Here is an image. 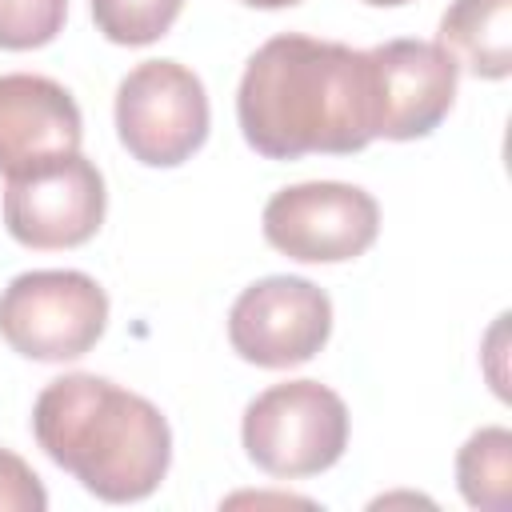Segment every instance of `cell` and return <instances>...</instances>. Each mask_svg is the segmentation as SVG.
<instances>
[{
  "mask_svg": "<svg viewBox=\"0 0 512 512\" xmlns=\"http://www.w3.org/2000/svg\"><path fill=\"white\" fill-rule=\"evenodd\" d=\"M332 332V300L304 276H264L228 312L232 352L256 368L308 364Z\"/></svg>",
  "mask_w": 512,
  "mask_h": 512,
  "instance_id": "obj_8",
  "label": "cell"
},
{
  "mask_svg": "<svg viewBox=\"0 0 512 512\" xmlns=\"http://www.w3.org/2000/svg\"><path fill=\"white\" fill-rule=\"evenodd\" d=\"M436 44L468 76L504 80L512 72V0H456L440 20Z\"/></svg>",
  "mask_w": 512,
  "mask_h": 512,
  "instance_id": "obj_11",
  "label": "cell"
},
{
  "mask_svg": "<svg viewBox=\"0 0 512 512\" xmlns=\"http://www.w3.org/2000/svg\"><path fill=\"white\" fill-rule=\"evenodd\" d=\"M32 436L56 468L108 504L152 496L172 464L164 412L96 372L48 380L32 404Z\"/></svg>",
  "mask_w": 512,
  "mask_h": 512,
  "instance_id": "obj_2",
  "label": "cell"
},
{
  "mask_svg": "<svg viewBox=\"0 0 512 512\" xmlns=\"http://www.w3.org/2000/svg\"><path fill=\"white\" fill-rule=\"evenodd\" d=\"M108 328V296L88 272L40 268L20 272L0 292V336L12 352L64 364L96 348Z\"/></svg>",
  "mask_w": 512,
  "mask_h": 512,
  "instance_id": "obj_4",
  "label": "cell"
},
{
  "mask_svg": "<svg viewBox=\"0 0 512 512\" xmlns=\"http://www.w3.org/2000/svg\"><path fill=\"white\" fill-rule=\"evenodd\" d=\"M240 440L248 460L268 476H316L348 448V408L320 380H284L244 408Z\"/></svg>",
  "mask_w": 512,
  "mask_h": 512,
  "instance_id": "obj_3",
  "label": "cell"
},
{
  "mask_svg": "<svg viewBox=\"0 0 512 512\" xmlns=\"http://www.w3.org/2000/svg\"><path fill=\"white\" fill-rule=\"evenodd\" d=\"M376 136L420 140L452 112L460 68L436 40H384L368 48Z\"/></svg>",
  "mask_w": 512,
  "mask_h": 512,
  "instance_id": "obj_9",
  "label": "cell"
},
{
  "mask_svg": "<svg viewBox=\"0 0 512 512\" xmlns=\"http://www.w3.org/2000/svg\"><path fill=\"white\" fill-rule=\"evenodd\" d=\"M380 204L340 180H308L280 188L264 204V240L300 264L356 260L376 244Z\"/></svg>",
  "mask_w": 512,
  "mask_h": 512,
  "instance_id": "obj_6",
  "label": "cell"
},
{
  "mask_svg": "<svg viewBox=\"0 0 512 512\" xmlns=\"http://www.w3.org/2000/svg\"><path fill=\"white\" fill-rule=\"evenodd\" d=\"M364 4H372V8H400V4H408V0H364Z\"/></svg>",
  "mask_w": 512,
  "mask_h": 512,
  "instance_id": "obj_17",
  "label": "cell"
},
{
  "mask_svg": "<svg viewBox=\"0 0 512 512\" xmlns=\"http://www.w3.org/2000/svg\"><path fill=\"white\" fill-rule=\"evenodd\" d=\"M244 4H252V8H292L300 0H244Z\"/></svg>",
  "mask_w": 512,
  "mask_h": 512,
  "instance_id": "obj_16",
  "label": "cell"
},
{
  "mask_svg": "<svg viewBox=\"0 0 512 512\" xmlns=\"http://www.w3.org/2000/svg\"><path fill=\"white\" fill-rule=\"evenodd\" d=\"M48 492L40 476L8 448H0V512H44Z\"/></svg>",
  "mask_w": 512,
  "mask_h": 512,
  "instance_id": "obj_15",
  "label": "cell"
},
{
  "mask_svg": "<svg viewBox=\"0 0 512 512\" xmlns=\"http://www.w3.org/2000/svg\"><path fill=\"white\" fill-rule=\"evenodd\" d=\"M456 484L480 512H508L512 504V432L480 428L456 456Z\"/></svg>",
  "mask_w": 512,
  "mask_h": 512,
  "instance_id": "obj_12",
  "label": "cell"
},
{
  "mask_svg": "<svg viewBox=\"0 0 512 512\" xmlns=\"http://www.w3.org/2000/svg\"><path fill=\"white\" fill-rule=\"evenodd\" d=\"M104 208V176L84 152L8 176L4 188V224L12 240L40 252L88 244L104 224Z\"/></svg>",
  "mask_w": 512,
  "mask_h": 512,
  "instance_id": "obj_7",
  "label": "cell"
},
{
  "mask_svg": "<svg viewBox=\"0 0 512 512\" xmlns=\"http://www.w3.org/2000/svg\"><path fill=\"white\" fill-rule=\"evenodd\" d=\"M184 0H92L96 32L124 48L156 44L180 16Z\"/></svg>",
  "mask_w": 512,
  "mask_h": 512,
  "instance_id": "obj_13",
  "label": "cell"
},
{
  "mask_svg": "<svg viewBox=\"0 0 512 512\" xmlns=\"http://www.w3.org/2000/svg\"><path fill=\"white\" fill-rule=\"evenodd\" d=\"M68 0H0V48L28 52L60 36Z\"/></svg>",
  "mask_w": 512,
  "mask_h": 512,
  "instance_id": "obj_14",
  "label": "cell"
},
{
  "mask_svg": "<svg viewBox=\"0 0 512 512\" xmlns=\"http://www.w3.org/2000/svg\"><path fill=\"white\" fill-rule=\"evenodd\" d=\"M84 120L72 92L48 76H0V176H20L80 152Z\"/></svg>",
  "mask_w": 512,
  "mask_h": 512,
  "instance_id": "obj_10",
  "label": "cell"
},
{
  "mask_svg": "<svg viewBox=\"0 0 512 512\" xmlns=\"http://www.w3.org/2000/svg\"><path fill=\"white\" fill-rule=\"evenodd\" d=\"M116 132L132 160L176 168L208 140V92L180 60H144L116 88Z\"/></svg>",
  "mask_w": 512,
  "mask_h": 512,
  "instance_id": "obj_5",
  "label": "cell"
},
{
  "mask_svg": "<svg viewBox=\"0 0 512 512\" xmlns=\"http://www.w3.org/2000/svg\"><path fill=\"white\" fill-rule=\"evenodd\" d=\"M236 120L264 160L308 152L352 156L376 140V96L368 52L340 40L284 32L244 64Z\"/></svg>",
  "mask_w": 512,
  "mask_h": 512,
  "instance_id": "obj_1",
  "label": "cell"
}]
</instances>
